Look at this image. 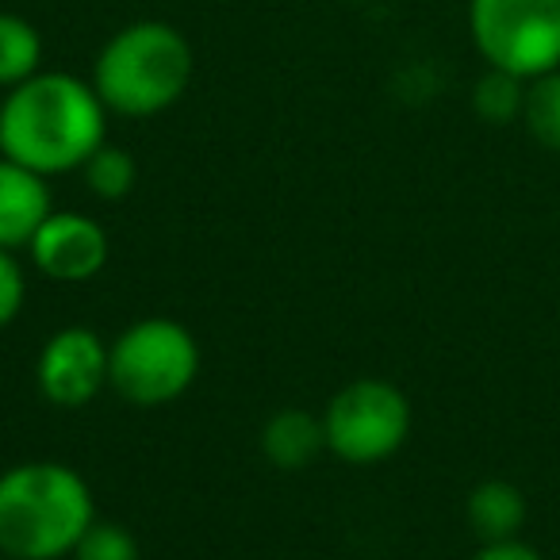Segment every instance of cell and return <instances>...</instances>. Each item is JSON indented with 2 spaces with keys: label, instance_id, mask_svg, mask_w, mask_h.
<instances>
[{
  "label": "cell",
  "instance_id": "cell-12",
  "mask_svg": "<svg viewBox=\"0 0 560 560\" xmlns=\"http://www.w3.org/2000/svg\"><path fill=\"white\" fill-rule=\"evenodd\" d=\"M43 70V35L20 12H0V89L24 85Z\"/></svg>",
  "mask_w": 560,
  "mask_h": 560
},
{
  "label": "cell",
  "instance_id": "cell-8",
  "mask_svg": "<svg viewBox=\"0 0 560 560\" xmlns=\"http://www.w3.org/2000/svg\"><path fill=\"white\" fill-rule=\"evenodd\" d=\"M108 254V234L85 211H50L47 223L27 242L32 265L58 284H85V280L101 277Z\"/></svg>",
  "mask_w": 560,
  "mask_h": 560
},
{
  "label": "cell",
  "instance_id": "cell-6",
  "mask_svg": "<svg viewBox=\"0 0 560 560\" xmlns=\"http://www.w3.org/2000/svg\"><path fill=\"white\" fill-rule=\"evenodd\" d=\"M327 450L346 465H381L411 438V399L381 376H361L338 388L323 407Z\"/></svg>",
  "mask_w": 560,
  "mask_h": 560
},
{
  "label": "cell",
  "instance_id": "cell-5",
  "mask_svg": "<svg viewBox=\"0 0 560 560\" xmlns=\"http://www.w3.org/2000/svg\"><path fill=\"white\" fill-rule=\"evenodd\" d=\"M468 35L491 70L522 81L560 70V0H468Z\"/></svg>",
  "mask_w": 560,
  "mask_h": 560
},
{
  "label": "cell",
  "instance_id": "cell-16",
  "mask_svg": "<svg viewBox=\"0 0 560 560\" xmlns=\"http://www.w3.org/2000/svg\"><path fill=\"white\" fill-rule=\"evenodd\" d=\"M73 560H142L139 541L127 526L119 522H104L96 518L93 526L81 534V541L70 552Z\"/></svg>",
  "mask_w": 560,
  "mask_h": 560
},
{
  "label": "cell",
  "instance_id": "cell-19",
  "mask_svg": "<svg viewBox=\"0 0 560 560\" xmlns=\"http://www.w3.org/2000/svg\"><path fill=\"white\" fill-rule=\"evenodd\" d=\"M0 560H9V557H0Z\"/></svg>",
  "mask_w": 560,
  "mask_h": 560
},
{
  "label": "cell",
  "instance_id": "cell-9",
  "mask_svg": "<svg viewBox=\"0 0 560 560\" xmlns=\"http://www.w3.org/2000/svg\"><path fill=\"white\" fill-rule=\"evenodd\" d=\"M50 211L47 177L0 154V249H27Z\"/></svg>",
  "mask_w": 560,
  "mask_h": 560
},
{
  "label": "cell",
  "instance_id": "cell-13",
  "mask_svg": "<svg viewBox=\"0 0 560 560\" xmlns=\"http://www.w3.org/2000/svg\"><path fill=\"white\" fill-rule=\"evenodd\" d=\"M526 85L529 81L514 78V73L503 70H483L472 85V112L491 127H506L518 124L522 108H526Z\"/></svg>",
  "mask_w": 560,
  "mask_h": 560
},
{
  "label": "cell",
  "instance_id": "cell-18",
  "mask_svg": "<svg viewBox=\"0 0 560 560\" xmlns=\"http://www.w3.org/2000/svg\"><path fill=\"white\" fill-rule=\"evenodd\" d=\"M468 560H545V557L529 541H522V537H511V541L480 545V549H476Z\"/></svg>",
  "mask_w": 560,
  "mask_h": 560
},
{
  "label": "cell",
  "instance_id": "cell-14",
  "mask_svg": "<svg viewBox=\"0 0 560 560\" xmlns=\"http://www.w3.org/2000/svg\"><path fill=\"white\" fill-rule=\"evenodd\" d=\"M81 177H85L89 192H93L96 200L119 203L135 192V185H139V162H135L131 150L104 142V147L81 165Z\"/></svg>",
  "mask_w": 560,
  "mask_h": 560
},
{
  "label": "cell",
  "instance_id": "cell-17",
  "mask_svg": "<svg viewBox=\"0 0 560 560\" xmlns=\"http://www.w3.org/2000/svg\"><path fill=\"white\" fill-rule=\"evenodd\" d=\"M27 304V277L16 249H0V330L12 327Z\"/></svg>",
  "mask_w": 560,
  "mask_h": 560
},
{
  "label": "cell",
  "instance_id": "cell-10",
  "mask_svg": "<svg viewBox=\"0 0 560 560\" xmlns=\"http://www.w3.org/2000/svg\"><path fill=\"white\" fill-rule=\"evenodd\" d=\"M327 450V434H323V415L300 411V407H284L261 427V453L272 468L280 472H300L312 465L319 453Z\"/></svg>",
  "mask_w": 560,
  "mask_h": 560
},
{
  "label": "cell",
  "instance_id": "cell-15",
  "mask_svg": "<svg viewBox=\"0 0 560 560\" xmlns=\"http://www.w3.org/2000/svg\"><path fill=\"white\" fill-rule=\"evenodd\" d=\"M529 139L537 147L560 154V70L541 73L526 85V108H522Z\"/></svg>",
  "mask_w": 560,
  "mask_h": 560
},
{
  "label": "cell",
  "instance_id": "cell-2",
  "mask_svg": "<svg viewBox=\"0 0 560 560\" xmlns=\"http://www.w3.org/2000/svg\"><path fill=\"white\" fill-rule=\"evenodd\" d=\"M96 522L93 488L62 460H24L0 472V557H70Z\"/></svg>",
  "mask_w": 560,
  "mask_h": 560
},
{
  "label": "cell",
  "instance_id": "cell-11",
  "mask_svg": "<svg viewBox=\"0 0 560 560\" xmlns=\"http://www.w3.org/2000/svg\"><path fill=\"white\" fill-rule=\"evenodd\" d=\"M465 518H468V529L480 537V545L511 541V537H522V529H526L529 503L518 483L480 480L465 499Z\"/></svg>",
  "mask_w": 560,
  "mask_h": 560
},
{
  "label": "cell",
  "instance_id": "cell-1",
  "mask_svg": "<svg viewBox=\"0 0 560 560\" xmlns=\"http://www.w3.org/2000/svg\"><path fill=\"white\" fill-rule=\"evenodd\" d=\"M104 142L108 108L78 73L39 70L0 101V154L47 180L81 173Z\"/></svg>",
  "mask_w": 560,
  "mask_h": 560
},
{
  "label": "cell",
  "instance_id": "cell-3",
  "mask_svg": "<svg viewBox=\"0 0 560 560\" xmlns=\"http://www.w3.org/2000/svg\"><path fill=\"white\" fill-rule=\"evenodd\" d=\"M192 47L165 20L119 27L93 62V89L108 116L150 119L170 112L192 81Z\"/></svg>",
  "mask_w": 560,
  "mask_h": 560
},
{
  "label": "cell",
  "instance_id": "cell-4",
  "mask_svg": "<svg viewBox=\"0 0 560 560\" xmlns=\"http://www.w3.org/2000/svg\"><path fill=\"white\" fill-rule=\"evenodd\" d=\"M200 376V346L192 330L170 315H147L108 342V388L135 407H165Z\"/></svg>",
  "mask_w": 560,
  "mask_h": 560
},
{
  "label": "cell",
  "instance_id": "cell-7",
  "mask_svg": "<svg viewBox=\"0 0 560 560\" xmlns=\"http://www.w3.org/2000/svg\"><path fill=\"white\" fill-rule=\"evenodd\" d=\"M35 384L62 411L93 404L108 388V342L89 327L55 330L35 361Z\"/></svg>",
  "mask_w": 560,
  "mask_h": 560
}]
</instances>
